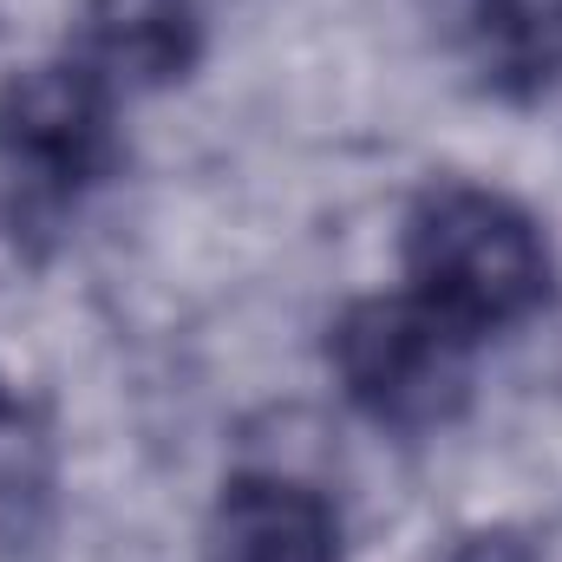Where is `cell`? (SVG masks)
I'll return each instance as SVG.
<instances>
[{"instance_id": "cell-1", "label": "cell", "mask_w": 562, "mask_h": 562, "mask_svg": "<svg viewBox=\"0 0 562 562\" xmlns=\"http://www.w3.org/2000/svg\"><path fill=\"white\" fill-rule=\"evenodd\" d=\"M400 262L406 288L477 340L530 321L557 288L543 223L517 196L464 177H438L413 196L400 229Z\"/></svg>"}, {"instance_id": "cell-2", "label": "cell", "mask_w": 562, "mask_h": 562, "mask_svg": "<svg viewBox=\"0 0 562 562\" xmlns=\"http://www.w3.org/2000/svg\"><path fill=\"white\" fill-rule=\"evenodd\" d=\"M327 367L360 419L386 431H438L471 406L477 334L445 321L413 288L367 294L347 301L340 321L327 327Z\"/></svg>"}, {"instance_id": "cell-3", "label": "cell", "mask_w": 562, "mask_h": 562, "mask_svg": "<svg viewBox=\"0 0 562 562\" xmlns=\"http://www.w3.org/2000/svg\"><path fill=\"white\" fill-rule=\"evenodd\" d=\"M119 170V92L72 53L0 79V177L33 203H79Z\"/></svg>"}, {"instance_id": "cell-4", "label": "cell", "mask_w": 562, "mask_h": 562, "mask_svg": "<svg viewBox=\"0 0 562 562\" xmlns=\"http://www.w3.org/2000/svg\"><path fill=\"white\" fill-rule=\"evenodd\" d=\"M203 562H340V530L321 491L281 471H236L210 510Z\"/></svg>"}, {"instance_id": "cell-5", "label": "cell", "mask_w": 562, "mask_h": 562, "mask_svg": "<svg viewBox=\"0 0 562 562\" xmlns=\"http://www.w3.org/2000/svg\"><path fill=\"white\" fill-rule=\"evenodd\" d=\"M79 59L112 92H164L203 59V0H86Z\"/></svg>"}, {"instance_id": "cell-6", "label": "cell", "mask_w": 562, "mask_h": 562, "mask_svg": "<svg viewBox=\"0 0 562 562\" xmlns=\"http://www.w3.org/2000/svg\"><path fill=\"white\" fill-rule=\"evenodd\" d=\"M464 46L497 99H543L562 86V0H471Z\"/></svg>"}, {"instance_id": "cell-7", "label": "cell", "mask_w": 562, "mask_h": 562, "mask_svg": "<svg viewBox=\"0 0 562 562\" xmlns=\"http://www.w3.org/2000/svg\"><path fill=\"white\" fill-rule=\"evenodd\" d=\"M46 497H53V431L13 380H0V524H26Z\"/></svg>"}, {"instance_id": "cell-8", "label": "cell", "mask_w": 562, "mask_h": 562, "mask_svg": "<svg viewBox=\"0 0 562 562\" xmlns=\"http://www.w3.org/2000/svg\"><path fill=\"white\" fill-rule=\"evenodd\" d=\"M445 562H543V550L524 537V530H471V537H458V550Z\"/></svg>"}]
</instances>
